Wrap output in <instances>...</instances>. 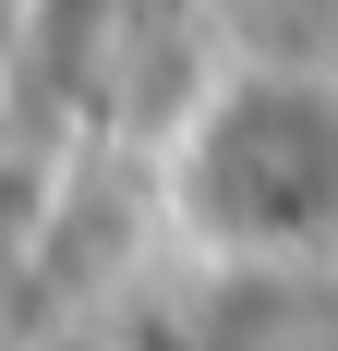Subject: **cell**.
<instances>
[{"instance_id": "6da1fadb", "label": "cell", "mask_w": 338, "mask_h": 351, "mask_svg": "<svg viewBox=\"0 0 338 351\" xmlns=\"http://www.w3.org/2000/svg\"><path fill=\"white\" fill-rule=\"evenodd\" d=\"M157 206L205 267H314L338 254V61L242 49L169 109Z\"/></svg>"}]
</instances>
